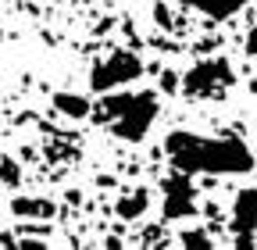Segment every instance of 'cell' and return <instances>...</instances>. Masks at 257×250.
<instances>
[{"mask_svg": "<svg viewBox=\"0 0 257 250\" xmlns=\"http://www.w3.org/2000/svg\"><path fill=\"white\" fill-rule=\"evenodd\" d=\"M165 154L172 168L186 172V175H246L253 172V154L250 147L232 136V133H221V136H200V133H189V129H175L165 140Z\"/></svg>", "mask_w": 257, "mask_h": 250, "instance_id": "1", "label": "cell"}, {"mask_svg": "<svg viewBox=\"0 0 257 250\" xmlns=\"http://www.w3.org/2000/svg\"><path fill=\"white\" fill-rule=\"evenodd\" d=\"M89 118L96 125L125 143H140L157 121V93L154 89H125V93H104V100L89 107Z\"/></svg>", "mask_w": 257, "mask_h": 250, "instance_id": "2", "label": "cell"}, {"mask_svg": "<svg viewBox=\"0 0 257 250\" xmlns=\"http://www.w3.org/2000/svg\"><path fill=\"white\" fill-rule=\"evenodd\" d=\"M232 86L236 68L229 65V57H204L179 79V89H186L189 100H225Z\"/></svg>", "mask_w": 257, "mask_h": 250, "instance_id": "3", "label": "cell"}, {"mask_svg": "<svg viewBox=\"0 0 257 250\" xmlns=\"http://www.w3.org/2000/svg\"><path fill=\"white\" fill-rule=\"evenodd\" d=\"M140 75H143V61L133 50H111L107 57H100L89 68V89L107 93V89H118L125 82H136Z\"/></svg>", "mask_w": 257, "mask_h": 250, "instance_id": "4", "label": "cell"}, {"mask_svg": "<svg viewBox=\"0 0 257 250\" xmlns=\"http://www.w3.org/2000/svg\"><path fill=\"white\" fill-rule=\"evenodd\" d=\"M161 190H165V218L168 222H182V218L197 214V190H193V175L186 172H172L165 182H161Z\"/></svg>", "mask_w": 257, "mask_h": 250, "instance_id": "5", "label": "cell"}, {"mask_svg": "<svg viewBox=\"0 0 257 250\" xmlns=\"http://www.w3.org/2000/svg\"><path fill=\"white\" fill-rule=\"evenodd\" d=\"M229 232L236 236V246L246 250L253 246L257 236V190H239L232 200V218H229Z\"/></svg>", "mask_w": 257, "mask_h": 250, "instance_id": "6", "label": "cell"}, {"mask_svg": "<svg viewBox=\"0 0 257 250\" xmlns=\"http://www.w3.org/2000/svg\"><path fill=\"white\" fill-rule=\"evenodd\" d=\"M179 4H186V8H193V11H200V15L214 18V22H225V18L239 15L246 0H179Z\"/></svg>", "mask_w": 257, "mask_h": 250, "instance_id": "7", "label": "cell"}, {"mask_svg": "<svg viewBox=\"0 0 257 250\" xmlns=\"http://www.w3.org/2000/svg\"><path fill=\"white\" fill-rule=\"evenodd\" d=\"M11 211L18 218H43V222H50L57 207H54V200H43V197H15Z\"/></svg>", "mask_w": 257, "mask_h": 250, "instance_id": "8", "label": "cell"}, {"mask_svg": "<svg viewBox=\"0 0 257 250\" xmlns=\"http://www.w3.org/2000/svg\"><path fill=\"white\" fill-rule=\"evenodd\" d=\"M147 207H150V193H147V190H133V193H125V197L114 204V214L121 218V222H136Z\"/></svg>", "mask_w": 257, "mask_h": 250, "instance_id": "9", "label": "cell"}, {"mask_svg": "<svg viewBox=\"0 0 257 250\" xmlns=\"http://www.w3.org/2000/svg\"><path fill=\"white\" fill-rule=\"evenodd\" d=\"M89 100L82 93H54V111L64 118H89Z\"/></svg>", "mask_w": 257, "mask_h": 250, "instance_id": "10", "label": "cell"}, {"mask_svg": "<svg viewBox=\"0 0 257 250\" xmlns=\"http://www.w3.org/2000/svg\"><path fill=\"white\" fill-rule=\"evenodd\" d=\"M179 243H182V246H200V250L214 246V243H211V236H204L200 229H186V232L179 236Z\"/></svg>", "mask_w": 257, "mask_h": 250, "instance_id": "11", "label": "cell"}, {"mask_svg": "<svg viewBox=\"0 0 257 250\" xmlns=\"http://www.w3.org/2000/svg\"><path fill=\"white\" fill-rule=\"evenodd\" d=\"M22 175H18V165L11 161V158H0V182H8V186H15Z\"/></svg>", "mask_w": 257, "mask_h": 250, "instance_id": "12", "label": "cell"}, {"mask_svg": "<svg viewBox=\"0 0 257 250\" xmlns=\"http://www.w3.org/2000/svg\"><path fill=\"white\" fill-rule=\"evenodd\" d=\"M157 86L165 89V93H179V75L165 68V72H161V79H157Z\"/></svg>", "mask_w": 257, "mask_h": 250, "instance_id": "13", "label": "cell"}, {"mask_svg": "<svg viewBox=\"0 0 257 250\" xmlns=\"http://www.w3.org/2000/svg\"><path fill=\"white\" fill-rule=\"evenodd\" d=\"M246 57H257V25L250 29V36H246Z\"/></svg>", "mask_w": 257, "mask_h": 250, "instance_id": "14", "label": "cell"}, {"mask_svg": "<svg viewBox=\"0 0 257 250\" xmlns=\"http://www.w3.org/2000/svg\"><path fill=\"white\" fill-rule=\"evenodd\" d=\"M154 18H157V22H161V25H168V11H165V8H161V4H157V8H154Z\"/></svg>", "mask_w": 257, "mask_h": 250, "instance_id": "15", "label": "cell"}, {"mask_svg": "<svg viewBox=\"0 0 257 250\" xmlns=\"http://www.w3.org/2000/svg\"><path fill=\"white\" fill-rule=\"evenodd\" d=\"M250 93H257V75H253V79H250Z\"/></svg>", "mask_w": 257, "mask_h": 250, "instance_id": "16", "label": "cell"}]
</instances>
